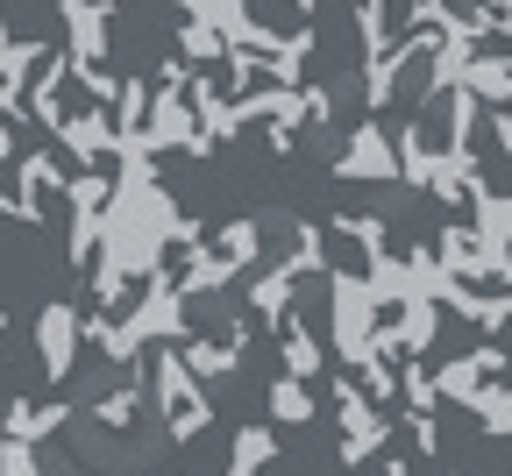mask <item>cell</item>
<instances>
[{"instance_id":"obj_3","label":"cell","mask_w":512,"mask_h":476,"mask_svg":"<svg viewBox=\"0 0 512 476\" xmlns=\"http://www.w3.org/2000/svg\"><path fill=\"white\" fill-rule=\"evenodd\" d=\"M335 349L349 356V370L363 363V356H377V292H370V278H335Z\"/></svg>"},{"instance_id":"obj_9","label":"cell","mask_w":512,"mask_h":476,"mask_svg":"<svg viewBox=\"0 0 512 476\" xmlns=\"http://www.w3.org/2000/svg\"><path fill=\"white\" fill-rule=\"evenodd\" d=\"M484 8H498V15H505V22H512V0H484Z\"/></svg>"},{"instance_id":"obj_1","label":"cell","mask_w":512,"mask_h":476,"mask_svg":"<svg viewBox=\"0 0 512 476\" xmlns=\"http://www.w3.org/2000/svg\"><path fill=\"white\" fill-rule=\"evenodd\" d=\"M498 377H512V349L505 342H470V349H456V356L434 363V391H441V405H456V413H463L484 384H498Z\"/></svg>"},{"instance_id":"obj_4","label":"cell","mask_w":512,"mask_h":476,"mask_svg":"<svg viewBox=\"0 0 512 476\" xmlns=\"http://www.w3.org/2000/svg\"><path fill=\"white\" fill-rule=\"evenodd\" d=\"M342 178H363V185H384V178H399V143H392V121H356V135H349V150H342V164H335Z\"/></svg>"},{"instance_id":"obj_8","label":"cell","mask_w":512,"mask_h":476,"mask_svg":"<svg viewBox=\"0 0 512 476\" xmlns=\"http://www.w3.org/2000/svg\"><path fill=\"white\" fill-rule=\"evenodd\" d=\"M377 476H420V469H413V455H384V469H377Z\"/></svg>"},{"instance_id":"obj_7","label":"cell","mask_w":512,"mask_h":476,"mask_svg":"<svg viewBox=\"0 0 512 476\" xmlns=\"http://www.w3.org/2000/svg\"><path fill=\"white\" fill-rule=\"evenodd\" d=\"M271 413H278V420H313V398H306L299 377H285V384L271 391Z\"/></svg>"},{"instance_id":"obj_5","label":"cell","mask_w":512,"mask_h":476,"mask_svg":"<svg viewBox=\"0 0 512 476\" xmlns=\"http://www.w3.org/2000/svg\"><path fill=\"white\" fill-rule=\"evenodd\" d=\"M356 36H363V57L370 50H392V0H356Z\"/></svg>"},{"instance_id":"obj_2","label":"cell","mask_w":512,"mask_h":476,"mask_svg":"<svg viewBox=\"0 0 512 476\" xmlns=\"http://www.w3.org/2000/svg\"><path fill=\"white\" fill-rule=\"evenodd\" d=\"M335 398H342V462H349V469H363L370 455L392 448V434H399V427H392V420H384L377 405L363 398V384H356V377H335Z\"/></svg>"},{"instance_id":"obj_6","label":"cell","mask_w":512,"mask_h":476,"mask_svg":"<svg viewBox=\"0 0 512 476\" xmlns=\"http://www.w3.org/2000/svg\"><path fill=\"white\" fill-rule=\"evenodd\" d=\"M285 363H292V377H313L320 370V349H313V334L299 320H285Z\"/></svg>"}]
</instances>
